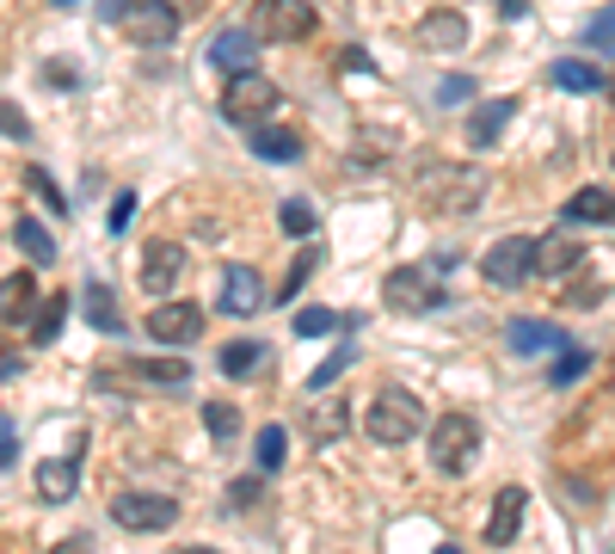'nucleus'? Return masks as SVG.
<instances>
[{
	"instance_id": "obj_1",
	"label": "nucleus",
	"mask_w": 615,
	"mask_h": 554,
	"mask_svg": "<svg viewBox=\"0 0 615 554\" xmlns=\"http://www.w3.org/2000/svg\"><path fill=\"white\" fill-rule=\"evenodd\" d=\"M413 198H418V210H431V215H468L487 198V173L449 167V160H425L413 179Z\"/></svg>"
},
{
	"instance_id": "obj_2",
	"label": "nucleus",
	"mask_w": 615,
	"mask_h": 554,
	"mask_svg": "<svg viewBox=\"0 0 615 554\" xmlns=\"http://www.w3.org/2000/svg\"><path fill=\"white\" fill-rule=\"evenodd\" d=\"M425 456L437 475H468V462L480 456V419L468 413H449L425 431Z\"/></svg>"
},
{
	"instance_id": "obj_3",
	"label": "nucleus",
	"mask_w": 615,
	"mask_h": 554,
	"mask_svg": "<svg viewBox=\"0 0 615 554\" xmlns=\"http://www.w3.org/2000/svg\"><path fill=\"white\" fill-rule=\"evenodd\" d=\"M418 425H425V400L413 388L388 383L382 395L369 400V437L376 444H406V437H418Z\"/></svg>"
},
{
	"instance_id": "obj_4",
	"label": "nucleus",
	"mask_w": 615,
	"mask_h": 554,
	"mask_svg": "<svg viewBox=\"0 0 615 554\" xmlns=\"http://www.w3.org/2000/svg\"><path fill=\"white\" fill-rule=\"evenodd\" d=\"M277 111V80L259 75V68H246V75H228V87H222V118L241 123V130H259V123H271Z\"/></svg>"
},
{
	"instance_id": "obj_5",
	"label": "nucleus",
	"mask_w": 615,
	"mask_h": 554,
	"mask_svg": "<svg viewBox=\"0 0 615 554\" xmlns=\"http://www.w3.org/2000/svg\"><path fill=\"white\" fill-rule=\"evenodd\" d=\"M246 25L259 37H277V44H302L308 31L321 25V13H314V0H253Z\"/></svg>"
},
{
	"instance_id": "obj_6",
	"label": "nucleus",
	"mask_w": 615,
	"mask_h": 554,
	"mask_svg": "<svg viewBox=\"0 0 615 554\" xmlns=\"http://www.w3.org/2000/svg\"><path fill=\"white\" fill-rule=\"evenodd\" d=\"M480 277L499 284V290L529 284V277H536V241H529V234H505V241H492L487 259H480Z\"/></svg>"
},
{
	"instance_id": "obj_7",
	"label": "nucleus",
	"mask_w": 615,
	"mask_h": 554,
	"mask_svg": "<svg viewBox=\"0 0 615 554\" xmlns=\"http://www.w3.org/2000/svg\"><path fill=\"white\" fill-rule=\"evenodd\" d=\"M111 518H118L123 530L154 536V530H172V523H179V499H167V492H118V499H111Z\"/></svg>"
},
{
	"instance_id": "obj_8",
	"label": "nucleus",
	"mask_w": 615,
	"mask_h": 554,
	"mask_svg": "<svg viewBox=\"0 0 615 554\" xmlns=\"http://www.w3.org/2000/svg\"><path fill=\"white\" fill-rule=\"evenodd\" d=\"M215 308L234 314V321L259 314L265 308V277L253 272V265H222V277H215Z\"/></svg>"
},
{
	"instance_id": "obj_9",
	"label": "nucleus",
	"mask_w": 615,
	"mask_h": 554,
	"mask_svg": "<svg viewBox=\"0 0 615 554\" xmlns=\"http://www.w3.org/2000/svg\"><path fill=\"white\" fill-rule=\"evenodd\" d=\"M382 296H388V308H400V314H425V308H444L449 302V290H437L425 272H413V265H400V272H388L382 277Z\"/></svg>"
},
{
	"instance_id": "obj_10",
	"label": "nucleus",
	"mask_w": 615,
	"mask_h": 554,
	"mask_svg": "<svg viewBox=\"0 0 615 554\" xmlns=\"http://www.w3.org/2000/svg\"><path fill=\"white\" fill-rule=\"evenodd\" d=\"M123 31H130V37H136V44H172V37H179V7H172V0H142V7H130V13H123Z\"/></svg>"
},
{
	"instance_id": "obj_11",
	"label": "nucleus",
	"mask_w": 615,
	"mask_h": 554,
	"mask_svg": "<svg viewBox=\"0 0 615 554\" xmlns=\"http://www.w3.org/2000/svg\"><path fill=\"white\" fill-rule=\"evenodd\" d=\"M179 277H185V246L179 241H148V253H142V290L167 296V290H179Z\"/></svg>"
},
{
	"instance_id": "obj_12",
	"label": "nucleus",
	"mask_w": 615,
	"mask_h": 554,
	"mask_svg": "<svg viewBox=\"0 0 615 554\" xmlns=\"http://www.w3.org/2000/svg\"><path fill=\"white\" fill-rule=\"evenodd\" d=\"M148 333L160 339V345H198V339H203V308H191V302H160L148 314Z\"/></svg>"
},
{
	"instance_id": "obj_13",
	"label": "nucleus",
	"mask_w": 615,
	"mask_h": 554,
	"mask_svg": "<svg viewBox=\"0 0 615 554\" xmlns=\"http://www.w3.org/2000/svg\"><path fill=\"white\" fill-rule=\"evenodd\" d=\"M418 49H461L468 44V13H456V7H431L425 19H418Z\"/></svg>"
},
{
	"instance_id": "obj_14",
	"label": "nucleus",
	"mask_w": 615,
	"mask_h": 554,
	"mask_svg": "<svg viewBox=\"0 0 615 554\" xmlns=\"http://www.w3.org/2000/svg\"><path fill=\"white\" fill-rule=\"evenodd\" d=\"M259 31L253 25H241V31H215V44H210V62L222 68V75H246L253 68V56H259Z\"/></svg>"
},
{
	"instance_id": "obj_15",
	"label": "nucleus",
	"mask_w": 615,
	"mask_h": 554,
	"mask_svg": "<svg viewBox=\"0 0 615 554\" xmlns=\"http://www.w3.org/2000/svg\"><path fill=\"white\" fill-rule=\"evenodd\" d=\"M80 314H87L92 333H123V308L111 296L105 277H87V290H80Z\"/></svg>"
},
{
	"instance_id": "obj_16",
	"label": "nucleus",
	"mask_w": 615,
	"mask_h": 554,
	"mask_svg": "<svg viewBox=\"0 0 615 554\" xmlns=\"http://www.w3.org/2000/svg\"><path fill=\"white\" fill-rule=\"evenodd\" d=\"M505 345H511L517 357L567 352V326H548V321H511V326H505Z\"/></svg>"
},
{
	"instance_id": "obj_17",
	"label": "nucleus",
	"mask_w": 615,
	"mask_h": 554,
	"mask_svg": "<svg viewBox=\"0 0 615 554\" xmlns=\"http://www.w3.org/2000/svg\"><path fill=\"white\" fill-rule=\"evenodd\" d=\"M560 222H572V229H584V222H615V191L610 185H584V191H572L567 210H560Z\"/></svg>"
},
{
	"instance_id": "obj_18",
	"label": "nucleus",
	"mask_w": 615,
	"mask_h": 554,
	"mask_svg": "<svg viewBox=\"0 0 615 554\" xmlns=\"http://www.w3.org/2000/svg\"><path fill=\"white\" fill-rule=\"evenodd\" d=\"M523 487H499V499H492V518H487V542L492 549H505V542H517V523H523Z\"/></svg>"
},
{
	"instance_id": "obj_19",
	"label": "nucleus",
	"mask_w": 615,
	"mask_h": 554,
	"mask_svg": "<svg viewBox=\"0 0 615 554\" xmlns=\"http://www.w3.org/2000/svg\"><path fill=\"white\" fill-rule=\"evenodd\" d=\"M511 118H517V99H487V106H474L468 111V142H474V148H492Z\"/></svg>"
},
{
	"instance_id": "obj_20",
	"label": "nucleus",
	"mask_w": 615,
	"mask_h": 554,
	"mask_svg": "<svg viewBox=\"0 0 615 554\" xmlns=\"http://www.w3.org/2000/svg\"><path fill=\"white\" fill-rule=\"evenodd\" d=\"M584 265V246L567 241V234H548V241H536V277H567Z\"/></svg>"
},
{
	"instance_id": "obj_21",
	"label": "nucleus",
	"mask_w": 615,
	"mask_h": 554,
	"mask_svg": "<svg viewBox=\"0 0 615 554\" xmlns=\"http://www.w3.org/2000/svg\"><path fill=\"white\" fill-rule=\"evenodd\" d=\"M13 241H19V253H25L37 272H49V265H56V241H49V229L37 222V215H19V222H13Z\"/></svg>"
},
{
	"instance_id": "obj_22",
	"label": "nucleus",
	"mask_w": 615,
	"mask_h": 554,
	"mask_svg": "<svg viewBox=\"0 0 615 554\" xmlns=\"http://www.w3.org/2000/svg\"><path fill=\"white\" fill-rule=\"evenodd\" d=\"M75 487H80V468H75V462H44V468H37V499H44V506L75 499Z\"/></svg>"
},
{
	"instance_id": "obj_23",
	"label": "nucleus",
	"mask_w": 615,
	"mask_h": 554,
	"mask_svg": "<svg viewBox=\"0 0 615 554\" xmlns=\"http://www.w3.org/2000/svg\"><path fill=\"white\" fill-rule=\"evenodd\" d=\"M259 364H265V345H259V339H234V345H222V352H215V369H222V376H253Z\"/></svg>"
},
{
	"instance_id": "obj_24",
	"label": "nucleus",
	"mask_w": 615,
	"mask_h": 554,
	"mask_svg": "<svg viewBox=\"0 0 615 554\" xmlns=\"http://www.w3.org/2000/svg\"><path fill=\"white\" fill-rule=\"evenodd\" d=\"M130 376H142V383H154V388H185L191 369H185L179 357H130Z\"/></svg>"
},
{
	"instance_id": "obj_25",
	"label": "nucleus",
	"mask_w": 615,
	"mask_h": 554,
	"mask_svg": "<svg viewBox=\"0 0 615 554\" xmlns=\"http://www.w3.org/2000/svg\"><path fill=\"white\" fill-rule=\"evenodd\" d=\"M548 80H554L560 92H597V87H603V75L591 68V62H579V56H560Z\"/></svg>"
},
{
	"instance_id": "obj_26",
	"label": "nucleus",
	"mask_w": 615,
	"mask_h": 554,
	"mask_svg": "<svg viewBox=\"0 0 615 554\" xmlns=\"http://www.w3.org/2000/svg\"><path fill=\"white\" fill-rule=\"evenodd\" d=\"M314 272H321V246H302V253H295V265L283 272V284L271 290V302H295V296H302V284Z\"/></svg>"
},
{
	"instance_id": "obj_27",
	"label": "nucleus",
	"mask_w": 615,
	"mask_h": 554,
	"mask_svg": "<svg viewBox=\"0 0 615 554\" xmlns=\"http://www.w3.org/2000/svg\"><path fill=\"white\" fill-rule=\"evenodd\" d=\"M253 154L259 160H302V136H290V130H253Z\"/></svg>"
},
{
	"instance_id": "obj_28",
	"label": "nucleus",
	"mask_w": 615,
	"mask_h": 554,
	"mask_svg": "<svg viewBox=\"0 0 615 554\" xmlns=\"http://www.w3.org/2000/svg\"><path fill=\"white\" fill-rule=\"evenodd\" d=\"M203 425H210L215 444H228V437H241V407H228V400H210V407H203Z\"/></svg>"
},
{
	"instance_id": "obj_29",
	"label": "nucleus",
	"mask_w": 615,
	"mask_h": 554,
	"mask_svg": "<svg viewBox=\"0 0 615 554\" xmlns=\"http://www.w3.org/2000/svg\"><path fill=\"white\" fill-rule=\"evenodd\" d=\"M62 321H68V296H49V302L37 308V321H31V339H37V345H49V339L62 333Z\"/></svg>"
},
{
	"instance_id": "obj_30",
	"label": "nucleus",
	"mask_w": 615,
	"mask_h": 554,
	"mask_svg": "<svg viewBox=\"0 0 615 554\" xmlns=\"http://www.w3.org/2000/svg\"><path fill=\"white\" fill-rule=\"evenodd\" d=\"M31 302H37V284H31V272L7 277V326L25 321V308H31Z\"/></svg>"
},
{
	"instance_id": "obj_31",
	"label": "nucleus",
	"mask_w": 615,
	"mask_h": 554,
	"mask_svg": "<svg viewBox=\"0 0 615 554\" xmlns=\"http://www.w3.org/2000/svg\"><path fill=\"white\" fill-rule=\"evenodd\" d=\"M277 222H283V234H295V241H308V234H314V203H308V198H283V210H277Z\"/></svg>"
},
{
	"instance_id": "obj_32",
	"label": "nucleus",
	"mask_w": 615,
	"mask_h": 554,
	"mask_svg": "<svg viewBox=\"0 0 615 554\" xmlns=\"http://www.w3.org/2000/svg\"><path fill=\"white\" fill-rule=\"evenodd\" d=\"M345 419H351V413H345V400H326L321 413L308 419V431H314V444H333L338 431H345Z\"/></svg>"
},
{
	"instance_id": "obj_33",
	"label": "nucleus",
	"mask_w": 615,
	"mask_h": 554,
	"mask_svg": "<svg viewBox=\"0 0 615 554\" xmlns=\"http://www.w3.org/2000/svg\"><path fill=\"white\" fill-rule=\"evenodd\" d=\"M283 456H290V437H283V425H265L259 431V468H265V475H277V468H283Z\"/></svg>"
},
{
	"instance_id": "obj_34",
	"label": "nucleus",
	"mask_w": 615,
	"mask_h": 554,
	"mask_svg": "<svg viewBox=\"0 0 615 554\" xmlns=\"http://www.w3.org/2000/svg\"><path fill=\"white\" fill-rule=\"evenodd\" d=\"M295 333H302V339H326V333H338V314H333V308H302V314H295Z\"/></svg>"
},
{
	"instance_id": "obj_35",
	"label": "nucleus",
	"mask_w": 615,
	"mask_h": 554,
	"mask_svg": "<svg viewBox=\"0 0 615 554\" xmlns=\"http://www.w3.org/2000/svg\"><path fill=\"white\" fill-rule=\"evenodd\" d=\"M351 357H357V345H338V357H326V364L308 376V388H314V395H321V388H333L338 376H345V364H351Z\"/></svg>"
},
{
	"instance_id": "obj_36",
	"label": "nucleus",
	"mask_w": 615,
	"mask_h": 554,
	"mask_svg": "<svg viewBox=\"0 0 615 554\" xmlns=\"http://www.w3.org/2000/svg\"><path fill=\"white\" fill-rule=\"evenodd\" d=\"M584 369H591V352H560V364L548 369V383H554V388H567V383H579Z\"/></svg>"
},
{
	"instance_id": "obj_37",
	"label": "nucleus",
	"mask_w": 615,
	"mask_h": 554,
	"mask_svg": "<svg viewBox=\"0 0 615 554\" xmlns=\"http://www.w3.org/2000/svg\"><path fill=\"white\" fill-rule=\"evenodd\" d=\"M437 106H474V80H468V75H444V87H437Z\"/></svg>"
},
{
	"instance_id": "obj_38",
	"label": "nucleus",
	"mask_w": 615,
	"mask_h": 554,
	"mask_svg": "<svg viewBox=\"0 0 615 554\" xmlns=\"http://www.w3.org/2000/svg\"><path fill=\"white\" fill-rule=\"evenodd\" d=\"M25 179H31V191H37V198H44L49 210H68V198H62V191H56V179H49L44 167H25Z\"/></svg>"
},
{
	"instance_id": "obj_39",
	"label": "nucleus",
	"mask_w": 615,
	"mask_h": 554,
	"mask_svg": "<svg viewBox=\"0 0 615 554\" xmlns=\"http://www.w3.org/2000/svg\"><path fill=\"white\" fill-rule=\"evenodd\" d=\"M579 37H584V44H615V7H610V13H597V19H591V25L579 31Z\"/></svg>"
},
{
	"instance_id": "obj_40",
	"label": "nucleus",
	"mask_w": 615,
	"mask_h": 554,
	"mask_svg": "<svg viewBox=\"0 0 615 554\" xmlns=\"http://www.w3.org/2000/svg\"><path fill=\"white\" fill-rule=\"evenodd\" d=\"M130 215H136V191H118V198H111V234L130 229Z\"/></svg>"
},
{
	"instance_id": "obj_41",
	"label": "nucleus",
	"mask_w": 615,
	"mask_h": 554,
	"mask_svg": "<svg viewBox=\"0 0 615 554\" xmlns=\"http://www.w3.org/2000/svg\"><path fill=\"white\" fill-rule=\"evenodd\" d=\"M0 456H7V475L19 468V425L13 419H0Z\"/></svg>"
},
{
	"instance_id": "obj_42",
	"label": "nucleus",
	"mask_w": 615,
	"mask_h": 554,
	"mask_svg": "<svg viewBox=\"0 0 615 554\" xmlns=\"http://www.w3.org/2000/svg\"><path fill=\"white\" fill-rule=\"evenodd\" d=\"M49 87H80V68H68V62H44Z\"/></svg>"
},
{
	"instance_id": "obj_43",
	"label": "nucleus",
	"mask_w": 615,
	"mask_h": 554,
	"mask_svg": "<svg viewBox=\"0 0 615 554\" xmlns=\"http://www.w3.org/2000/svg\"><path fill=\"white\" fill-rule=\"evenodd\" d=\"M0 118H7V136H13V142H25V136H31V123H25V111H19V106H13V99H7V111H0Z\"/></svg>"
},
{
	"instance_id": "obj_44",
	"label": "nucleus",
	"mask_w": 615,
	"mask_h": 554,
	"mask_svg": "<svg viewBox=\"0 0 615 554\" xmlns=\"http://www.w3.org/2000/svg\"><path fill=\"white\" fill-rule=\"evenodd\" d=\"M123 13H130V0H99V19H105V25H118Z\"/></svg>"
},
{
	"instance_id": "obj_45",
	"label": "nucleus",
	"mask_w": 615,
	"mask_h": 554,
	"mask_svg": "<svg viewBox=\"0 0 615 554\" xmlns=\"http://www.w3.org/2000/svg\"><path fill=\"white\" fill-rule=\"evenodd\" d=\"M56 554H92V542H87V536H75V542H62Z\"/></svg>"
},
{
	"instance_id": "obj_46",
	"label": "nucleus",
	"mask_w": 615,
	"mask_h": 554,
	"mask_svg": "<svg viewBox=\"0 0 615 554\" xmlns=\"http://www.w3.org/2000/svg\"><path fill=\"white\" fill-rule=\"evenodd\" d=\"M172 7H179V13H198V7H203V0H172Z\"/></svg>"
},
{
	"instance_id": "obj_47",
	"label": "nucleus",
	"mask_w": 615,
	"mask_h": 554,
	"mask_svg": "<svg viewBox=\"0 0 615 554\" xmlns=\"http://www.w3.org/2000/svg\"><path fill=\"white\" fill-rule=\"evenodd\" d=\"M437 554H461V549H456V542H444V549H437Z\"/></svg>"
},
{
	"instance_id": "obj_48",
	"label": "nucleus",
	"mask_w": 615,
	"mask_h": 554,
	"mask_svg": "<svg viewBox=\"0 0 615 554\" xmlns=\"http://www.w3.org/2000/svg\"><path fill=\"white\" fill-rule=\"evenodd\" d=\"M179 554H215V549H179Z\"/></svg>"
},
{
	"instance_id": "obj_49",
	"label": "nucleus",
	"mask_w": 615,
	"mask_h": 554,
	"mask_svg": "<svg viewBox=\"0 0 615 554\" xmlns=\"http://www.w3.org/2000/svg\"><path fill=\"white\" fill-rule=\"evenodd\" d=\"M49 7H75V0H49Z\"/></svg>"
},
{
	"instance_id": "obj_50",
	"label": "nucleus",
	"mask_w": 615,
	"mask_h": 554,
	"mask_svg": "<svg viewBox=\"0 0 615 554\" xmlns=\"http://www.w3.org/2000/svg\"><path fill=\"white\" fill-rule=\"evenodd\" d=\"M610 87H615V80H610Z\"/></svg>"
}]
</instances>
